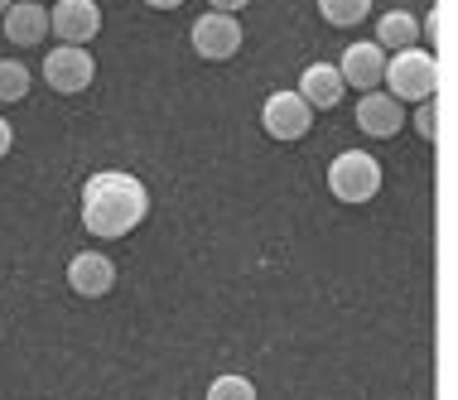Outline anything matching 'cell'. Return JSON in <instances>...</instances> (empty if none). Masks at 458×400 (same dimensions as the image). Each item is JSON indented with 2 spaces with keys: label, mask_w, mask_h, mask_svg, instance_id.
<instances>
[{
  "label": "cell",
  "mask_w": 458,
  "mask_h": 400,
  "mask_svg": "<svg viewBox=\"0 0 458 400\" xmlns=\"http://www.w3.org/2000/svg\"><path fill=\"white\" fill-rule=\"evenodd\" d=\"M5 5H10V0H0V15H5Z\"/></svg>",
  "instance_id": "cell-21"
},
{
  "label": "cell",
  "mask_w": 458,
  "mask_h": 400,
  "mask_svg": "<svg viewBox=\"0 0 458 400\" xmlns=\"http://www.w3.org/2000/svg\"><path fill=\"white\" fill-rule=\"evenodd\" d=\"M381 72H386V48H381L377 39L352 44L348 54H343V64H338L343 87H357V92H377V87H381Z\"/></svg>",
  "instance_id": "cell-8"
},
{
  "label": "cell",
  "mask_w": 458,
  "mask_h": 400,
  "mask_svg": "<svg viewBox=\"0 0 458 400\" xmlns=\"http://www.w3.org/2000/svg\"><path fill=\"white\" fill-rule=\"evenodd\" d=\"M294 92H300L314 111H328V106L343 102L348 87H343V78H338V64H309L300 72V87H294Z\"/></svg>",
  "instance_id": "cell-11"
},
{
  "label": "cell",
  "mask_w": 458,
  "mask_h": 400,
  "mask_svg": "<svg viewBox=\"0 0 458 400\" xmlns=\"http://www.w3.org/2000/svg\"><path fill=\"white\" fill-rule=\"evenodd\" d=\"M44 34H48V10L39 0H10L5 5V39L30 48V44H39Z\"/></svg>",
  "instance_id": "cell-12"
},
{
  "label": "cell",
  "mask_w": 458,
  "mask_h": 400,
  "mask_svg": "<svg viewBox=\"0 0 458 400\" xmlns=\"http://www.w3.org/2000/svg\"><path fill=\"white\" fill-rule=\"evenodd\" d=\"M208 5H213V10H222V15H237V10H246L251 0H208Z\"/></svg>",
  "instance_id": "cell-18"
},
{
  "label": "cell",
  "mask_w": 458,
  "mask_h": 400,
  "mask_svg": "<svg viewBox=\"0 0 458 400\" xmlns=\"http://www.w3.org/2000/svg\"><path fill=\"white\" fill-rule=\"evenodd\" d=\"M48 30H54L58 44H82L97 39V30H102V5L97 0H58L54 10H48Z\"/></svg>",
  "instance_id": "cell-7"
},
{
  "label": "cell",
  "mask_w": 458,
  "mask_h": 400,
  "mask_svg": "<svg viewBox=\"0 0 458 400\" xmlns=\"http://www.w3.org/2000/svg\"><path fill=\"white\" fill-rule=\"evenodd\" d=\"M420 39V20L411 15V10H391V15H381L377 20V44L381 48H411Z\"/></svg>",
  "instance_id": "cell-13"
},
{
  "label": "cell",
  "mask_w": 458,
  "mask_h": 400,
  "mask_svg": "<svg viewBox=\"0 0 458 400\" xmlns=\"http://www.w3.org/2000/svg\"><path fill=\"white\" fill-rule=\"evenodd\" d=\"M68 285H72V294H82V299H102L116 290V266H111V256L102 251H78L68 260Z\"/></svg>",
  "instance_id": "cell-9"
},
{
  "label": "cell",
  "mask_w": 458,
  "mask_h": 400,
  "mask_svg": "<svg viewBox=\"0 0 458 400\" xmlns=\"http://www.w3.org/2000/svg\"><path fill=\"white\" fill-rule=\"evenodd\" d=\"M145 5H155V10H179L183 0H145Z\"/></svg>",
  "instance_id": "cell-20"
},
{
  "label": "cell",
  "mask_w": 458,
  "mask_h": 400,
  "mask_svg": "<svg viewBox=\"0 0 458 400\" xmlns=\"http://www.w3.org/2000/svg\"><path fill=\"white\" fill-rule=\"evenodd\" d=\"M261 126L270 140H300L314 126V106L300 92H270L261 102Z\"/></svg>",
  "instance_id": "cell-6"
},
{
  "label": "cell",
  "mask_w": 458,
  "mask_h": 400,
  "mask_svg": "<svg viewBox=\"0 0 458 400\" xmlns=\"http://www.w3.org/2000/svg\"><path fill=\"white\" fill-rule=\"evenodd\" d=\"M189 39H193V54L198 58H208V64H227V58L242 54V24H237V15L208 10V15L193 20Z\"/></svg>",
  "instance_id": "cell-4"
},
{
  "label": "cell",
  "mask_w": 458,
  "mask_h": 400,
  "mask_svg": "<svg viewBox=\"0 0 458 400\" xmlns=\"http://www.w3.org/2000/svg\"><path fill=\"white\" fill-rule=\"evenodd\" d=\"M357 126H362L371 140H391V135L405 126V106L395 102L391 92H362V102H357Z\"/></svg>",
  "instance_id": "cell-10"
},
{
  "label": "cell",
  "mask_w": 458,
  "mask_h": 400,
  "mask_svg": "<svg viewBox=\"0 0 458 400\" xmlns=\"http://www.w3.org/2000/svg\"><path fill=\"white\" fill-rule=\"evenodd\" d=\"M150 212V193L145 183L126 169H97L88 183H82V227L102 242H116V236L135 232Z\"/></svg>",
  "instance_id": "cell-1"
},
{
  "label": "cell",
  "mask_w": 458,
  "mask_h": 400,
  "mask_svg": "<svg viewBox=\"0 0 458 400\" xmlns=\"http://www.w3.org/2000/svg\"><path fill=\"white\" fill-rule=\"evenodd\" d=\"M44 78H48L54 92L78 97V92H88V87H92L97 64H92V54L82 44H58V48H48V54H44Z\"/></svg>",
  "instance_id": "cell-5"
},
{
  "label": "cell",
  "mask_w": 458,
  "mask_h": 400,
  "mask_svg": "<svg viewBox=\"0 0 458 400\" xmlns=\"http://www.w3.org/2000/svg\"><path fill=\"white\" fill-rule=\"evenodd\" d=\"M381 82H386V92L395 102H425V97H435L439 87V58L429 54V48H395V58H386V72H381Z\"/></svg>",
  "instance_id": "cell-2"
},
{
  "label": "cell",
  "mask_w": 458,
  "mask_h": 400,
  "mask_svg": "<svg viewBox=\"0 0 458 400\" xmlns=\"http://www.w3.org/2000/svg\"><path fill=\"white\" fill-rule=\"evenodd\" d=\"M10 145H15V131H10V121H5V116H0V159H5V155H10Z\"/></svg>",
  "instance_id": "cell-19"
},
{
  "label": "cell",
  "mask_w": 458,
  "mask_h": 400,
  "mask_svg": "<svg viewBox=\"0 0 458 400\" xmlns=\"http://www.w3.org/2000/svg\"><path fill=\"white\" fill-rule=\"evenodd\" d=\"M318 15H324L333 30H352L371 15V0H318Z\"/></svg>",
  "instance_id": "cell-14"
},
{
  "label": "cell",
  "mask_w": 458,
  "mask_h": 400,
  "mask_svg": "<svg viewBox=\"0 0 458 400\" xmlns=\"http://www.w3.org/2000/svg\"><path fill=\"white\" fill-rule=\"evenodd\" d=\"M328 193L338 203H371L381 193V165L367 149H343L328 165Z\"/></svg>",
  "instance_id": "cell-3"
},
{
  "label": "cell",
  "mask_w": 458,
  "mask_h": 400,
  "mask_svg": "<svg viewBox=\"0 0 458 400\" xmlns=\"http://www.w3.org/2000/svg\"><path fill=\"white\" fill-rule=\"evenodd\" d=\"M30 92V68L24 64H0V102H20V97Z\"/></svg>",
  "instance_id": "cell-16"
},
{
  "label": "cell",
  "mask_w": 458,
  "mask_h": 400,
  "mask_svg": "<svg viewBox=\"0 0 458 400\" xmlns=\"http://www.w3.org/2000/svg\"><path fill=\"white\" fill-rule=\"evenodd\" d=\"M203 400H256V381L242 377V371H227V377H217L208 386Z\"/></svg>",
  "instance_id": "cell-15"
},
{
  "label": "cell",
  "mask_w": 458,
  "mask_h": 400,
  "mask_svg": "<svg viewBox=\"0 0 458 400\" xmlns=\"http://www.w3.org/2000/svg\"><path fill=\"white\" fill-rule=\"evenodd\" d=\"M415 131L425 135V140H435V135H439V106H435V97L415 102Z\"/></svg>",
  "instance_id": "cell-17"
}]
</instances>
